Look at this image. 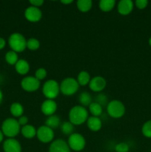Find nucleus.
Instances as JSON below:
<instances>
[{
  "mask_svg": "<svg viewBox=\"0 0 151 152\" xmlns=\"http://www.w3.org/2000/svg\"><path fill=\"white\" fill-rule=\"evenodd\" d=\"M60 125V118H59V117H58L57 115H55V114L48 117V118H47L45 121V126L50 128V129H53V130L55 129H57Z\"/></svg>",
  "mask_w": 151,
  "mask_h": 152,
  "instance_id": "22",
  "label": "nucleus"
},
{
  "mask_svg": "<svg viewBox=\"0 0 151 152\" xmlns=\"http://www.w3.org/2000/svg\"><path fill=\"white\" fill-rule=\"evenodd\" d=\"M3 139H4V134H3L2 132H1V130H0V143H1V142H2Z\"/></svg>",
  "mask_w": 151,
  "mask_h": 152,
  "instance_id": "38",
  "label": "nucleus"
},
{
  "mask_svg": "<svg viewBox=\"0 0 151 152\" xmlns=\"http://www.w3.org/2000/svg\"><path fill=\"white\" fill-rule=\"evenodd\" d=\"M5 61L7 63H8L10 65H15L16 62L19 61V56H18L17 53L13 50H9L6 53L5 56Z\"/></svg>",
  "mask_w": 151,
  "mask_h": 152,
  "instance_id": "26",
  "label": "nucleus"
},
{
  "mask_svg": "<svg viewBox=\"0 0 151 152\" xmlns=\"http://www.w3.org/2000/svg\"><path fill=\"white\" fill-rule=\"evenodd\" d=\"M1 132L4 136L8 138H14L21 132V126L17 120L14 118H7L3 121Z\"/></svg>",
  "mask_w": 151,
  "mask_h": 152,
  "instance_id": "2",
  "label": "nucleus"
},
{
  "mask_svg": "<svg viewBox=\"0 0 151 152\" xmlns=\"http://www.w3.org/2000/svg\"><path fill=\"white\" fill-rule=\"evenodd\" d=\"M21 86L25 91L33 92L39 88L40 81L35 77L28 76L22 79L21 81Z\"/></svg>",
  "mask_w": 151,
  "mask_h": 152,
  "instance_id": "9",
  "label": "nucleus"
},
{
  "mask_svg": "<svg viewBox=\"0 0 151 152\" xmlns=\"http://www.w3.org/2000/svg\"><path fill=\"white\" fill-rule=\"evenodd\" d=\"M93 1L91 0H78L76 2V6L78 10L83 13L88 12L91 9Z\"/></svg>",
  "mask_w": 151,
  "mask_h": 152,
  "instance_id": "25",
  "label": "nucleus"
},
{
  "mask_svg": "<svg viewBox=\"0 0 151 152\" xmlns=\"http://www.w3.org/2000/svg\"><path fill=\"white\" fill-rule=\"evenodd\" d=\"M36 130L37 129H36L33 126L28 124L21 128V133L26 139H32L36 136Z\"/></svg>",
  "mask_w": 151,
  "mask_h": 152,
  "instance_id": "18",
  "label": "nucleus"
},
{
  "mask_svg": "<svg viewBox=\"0 0 151 152\" xmlns=\"http://www.w3.org/2000/svg\"><path fill=\"white\" fill-rule=\"evenodd\" d=\"M69 120L73 126H80L88 119V111L85 107L81 105H75L69 111Z\"/></svg>",
  "mask_w": 151,
  "mask_h": 152,
  "instance_id": "1",
  "label": "nucleus"
},
{
  "mask_svg": "<svg viewBox=\"0 0 151 152\" xmlns=\"http://www.w3.org/2000/svg\"><path fill=\"white\" fill-rule=\"evenodd\" d=\"M4 152H22V145L15 138H7L3 143Z\"/></svg>",
  "mask_w": 151,
  "mask_h": 152,
  "instance_id": "13",
  "label": "nucleus"
},
{
  "mask_svg": "<svg viewBox=\"0 0 151 152\" xmlns=\"http://www.w3.org/2000/svg\"><path fill=\"white\" fill-rule=\"evenodd\" d=\"M149 45L151 46V37H150V38L149 39Z\"/></svg>",
  "mask_w": 151,
  "mask_h": 152,
  "instance_id": "40",
  "label": "nucleus"
},
{
  "mask_svg": "<svg viewBox=\"0 0 151 152\" xmlns=\"http://www.w3.org/2000/svg\"><path fill=\"white\" fill-rule=\"evenodd\" d=\"M130 147L126 142H119L115 146V151L116 152H129Z\"/></svg>",
  "mask_w": 151,
  "mask_h": 152,
  "instance_id": "32",
  "label": "nucleus"
},
{
  "mask_svg": "<svg viewBox=\"0 0 151 152\" xmlns=\"http://www.w3.org/2000/svg\"><path fill=\"white\" fill-rule=\"evenodd\" d=\"M125 111V106L123 102L118 99L111 100L107 105V112L113 118H121L124 115Z\"/></svg>",
  "mask_w": 151,
  "mask_h": 152,
  "instance_id": "4",
  "label": "nucleus"
},
{
  "mask_svg": "<svg viewBox=\"0 0 151 152\" xmlns=\"http://www.w3.org/2000/svg\"><path fill=\"white\" fill-rule=\"evenodd\" d=\"M29 2L31 4V6H33V7H41L44 4V1L43 0H30Z\"/></svg>",
  "mask_w": 151,
  "mask_h": 152,
  "instance_id": "35",
  "label": "nucleus"
},
{
  "mask_svg": "<svg viewBox=\"0 0 151 152\" xmlns=\"http://www.w3.org/2000/svg\"><path fill=\"white\" fill-rule=\"evenodd\" d=\"M2 100H3V93L2 91H1V89H0V104L2 102Z\"/></svg>",
  "mask_w": 151,
  "mask_h": 152,
  "instance_id": "39",
  "label": "nucleus"
},
{
  "mask_svg": "<svg viewBox=\"0 0 151 152\" xmlns=\"http://www.w3.org/2000/svg\"><path fill=\"white\" fill-rule=\"evenodd\" d=\"M60 128L62 134H64L69 135L70 136L72 134H73L74 126L70 121L64 122L60 126Z\"/></svg>",
  "mask_w": 151,
  "mask_h": 152,
  "instance_id": "27",
  "label": "nucleus"
},
{
  "mask_svg": "<svg viewBox=\"0 0 151 152\" xmlns=\"http://www.w3.org/2000/svg\"><path fill=\"white\" fill-rule=\"evenodd\" d=\"M88 108L89 112L92 114L93 117H99V116L102 115V112H103V107L96 102H92L88 106Z\"/></svg>",
  "mask_w": 151,
  "mask_h": 152,
  "instance_id": "24",
  "label": "nucleus"
},
{
  "mask_svg": "<svg viewBox=\"0 0 151 152\" xmlns=\"http://www.w3.org/2000/svg\"><path fill=\"white\" fill-rule=\"evenodd\" d=\"M90 80H91V78H90V74L85 71H82L79 72L76 79L79 86H85L87 85H89Z\"/></svg>",
  "mask_w": 151,
  "mask_h": 152,
  "instance_id": "20",
  "label": "nucleus"
},
{
  "mask_svg": "<svg viewBox=\"0 0 151 152\" xmlns=\"http://www.w3.org/2000/svg\"><path fill=\"white\" fill-rule=\"evenodd\" d=\"M47 70L44 69V68H39L36 71L35 77L38 80L41 81V80H44V79L47 77Z\"/></svg>",
  "mask_w": 151,
  "mask_h": 152,
  "instance_id": "31",
  "label": "nucleus"
},
{
  "mask_svg": "<svg viewBox=\"0 0 151 152\" xmlns=\"http://www.w3.org/2000/svg\"><path fill=\"white\" fill-rule=\"evenodd\" d=\"M40 42L36 38H30L27 40V48L30 50H36L39 48Z\"/></svg>",
  "mask_w": 151,
  "mask_h": 152,
  "instance_id": "28",
  "label": "nucleus"
},
{
  "mask_svg": "<svg viewBox=\"0 0 151 152\" xmlns=\"http://www.w3.org/2000/svg\"><path fill=\"white\" fill-rule=\"evenodd\" d=\"M6 45V41L4 39L0 37V50L4 48Z\"/></svg>",
  "mask_w": 151,
  "mask_h": 152,
  "instance_id": "36",
  "label": "nucleus"
},
{
  "mask_svg": "<svg viewBox=\"0 0 151 152\" xmlns=\"http://www.w3.org/2000/svg\"><path fill=\"white\" fill-rule=\"evenodd\" d=\"M78 101L81 104L80 105L83 107H87L93 102V98L90 93L87 91H83L78 96Z\"/></svg>",
  "mask_w": 151,
  "mask_h": 152,
  "instance_id": "19",
  "label": "nucleus"
},
{
  "mask_svg": "<svg viewBox=\"0 0 151 152\" xmlns=\"http://www.w3.org/2000/svg\"><path fill=\"white\" fill-rule=\"evenodd\" d=\"M48 152H70V148L66 141L58 139L50 143Z\"/></svg>",
  "mask_w": 151,
  "mask_h": 152,
  "instance_id": "12",
  "label": "nucleus"
},
{
  "mask_svg": "<svg viewBox=\"0 0 151 152\" xmlns=\"http://www.w3.org/2000/svg\"><path fill=\"white\" fill-rule=\"evenodd\" d=\"M36 137L40 142L43 143H48L53 142L55 134L53 129L47 126H41L36 130Z\"/></svg>",
  "mask_w": 151,
  "mask_h": 152,
  "instance_id": "8",
  "label": "nucleus"
},
{
  "mask_svg": "<svg viewBox=\"0 0 151 152\" xmlns=\"http://www.w3.org/2000/svg\"><path fill=\"white\" fill-rule=\"evenodd\" d=\"M142 134L147 138H151V120L144 123L142 128Z\"/></svg>",
  "mask_w": 151,
  "mask_h": 152,
  "instance_id": "29",
  "label": "nucleus"
},
{
  "mask_svg": "<svg viewBox=\"0 0 151 152\" xmlns=\"http://www.w3.org/2000/svg\"><path fill=\"white\" fill-rule=\"evenodd\" d=\"M25 17L29 22H37L41 20L42 17V12L39 7L30 6L25 9Z\"/></svg>",
  "mask_w": 151,
  "mask_h": 152,
  "instance_id": "10",
  "label": "nucleus"
},
{
  "mask_svg": "<svg viewBox=\"0 0 151 152\" xmlns=\"http://www.w3.org/2000/svg\"><path fill=\"white\" fill-rule=\"evenodd\" d=\"M133 7L134 3L132 0H121L118 1L117 5L118 12L123 16L130 14L133 10Z\"/></svg>",
  "mask_w": 151,
  "mask_h": 152,
  "instance_id": "15",
  "label": "nucleus"
},
{
  "mask_svg": "<svg viewBox=\"0 0 151 152\" xmlns=\"http://www.w3.org/2000/svg\"><path fill=\"white\" fill-rule=\"evenodd\" d=\"M60 87L55 80H48L42 86V94L47 99H54L59 96Z\"/></svg>",
  "mask_w": 151,
  "mask_h": 152,
  "instance_id": "6",
  "label": "nucleus"
},
{
  "mask_svg": "<svg viewBox=\"0 0 151 152\" xmlns=\"http://www.w3.org/2000/svg\"><path fill=\"white\" fill-rule=\"evenodd\" d=\"M94 102H97L99 105H102V107L105 105H107L108 104V98L106 96V94H99L95 98Z\"/></svg>",
  "mask_w": 151,
  "mask_h": 152,
  "instance_id": "30",
  "label": "nucleus"
},
{
  "mask_svg": "<svg viewBox=\"0 0 151 152\" xmlns=\"http://www.w3.org/2000/svg\"><path fill=\"white\" fill-rule=\"evenodd\" d=\"M15 69L20 75H25L30 71V64L25 59H19L15 65Z\"/></svg>",
  "mask_w": 151,
  "mask_h": 152,
  "instance_id": "17",
  "label": "nucleus"
},
{
  "mask_svg": "<svg viewBox=\"0 0 151 152\" xmlns=\"http://www.w3.org/2000/svg\"><path fill=\"white\" fill-rule=\"evenodd\" d=\"M68 144L70 150L75 151H81L86 145V140L84 136L79 133H73L68 137Z\"/></svg>",
  "mask_w": 151,
  "mask_h": 152,
  "instance_id": "7",
  "label": "nucleus"
},
{
  "mask_svg": "<svg viewBox=\"0 0 151 152\" xmlns=\"http://www.w3.org/2000/svg\"><path fill=\"white\" fill-rule=\"evenodd\" d=\"M135 4H136V7L142 10V9H144L147 6L148 1L147 0H136L135 1Z\"/></svg>",
  "mask_w": 151,
  "mask_h": 152,
  "instance_id": "33",
  "label": "nucleus"
},
{
  "mask_svg": "<svg viewBox=\"0 0 151 152\" xmlns=\"http://www.w3.org/2000/svg\"><path fill=\"white\" fill-rule=\"evenodd\" d=\"M115 5V0H101L99 3V8L104 12L110 11L114 8Z\"/></svg>",
  "mask_w": 151,
  "mask_h": 152,
  "instance_id": "23",
  "label": "nucleus"
},
{
  "mask_svg": "<svg viewBox=\"0 0 151 152\" xmlns=\"http://www.w3.org/2000/svg\"><path fill=\"white\" fill-rule=\"evenodd\" d=\"M60 91L65 96H72L76 93L79 88L78 82L73 77H67L61 82Z\"/></svg>",
  "mask_w": 151,
  "mask_h": 152,
  "instance_id": "5",
  "label": "nucleus"
},
{
  "mask_svg": "<svg viewBox=\"0 0 151 152\" xmlns=\"http://www.w3.org/2000/svg\"><path fill=\"white\" fill-rule=\"evenodd\" d=\"M107 86V81L102 76H96L90 80L89 83V88L94 92H101Z\"/></svg>",
  "mask_w": 151,
  "mask_h": 152,
  "instance_id": "11",
  "label": "nucleus"
},
{
  "mask_svg": "<svg viewBox=\"0 0 151 152\" xmlns=\"http://www.w3.org/2000/svg\"><path fill=\"white\" fill-rule=\"evenodd\" d=\"M57 108V103L54 99H46L41 104V111L44 115L50 117L55 114Z\"/></svg>",
  "mask_w": 151,
  "mask_h": 152,
  "instance_id": "14",
  "label": "nucleus"
},
{
  "mask_svg": "<svg viewBox=\"0 0 151 152\" xmlns=\"http://www.w3.org/2000/svg\"><path fill=\"white\" fill-rule=\"evenodd\" d=\"M18 123L20 125V126H25L26 125H28V118L26 116L22 115V117H19V120H18Z\"/></svg>",
  "mask_w": 151,
  "mask_h": 152,
  "instance_id": "34",
  "label": "nucleus"
},
{
  "mask_svg": "<svg viewBox=\"0 0 151 152\" xmlns=\"http://www.w3.org/2000/svg\"><path fill=\"white\" fill-rule=\"evenodd\" d=\"M61 2L64 4H71V3L73 2V0H62Z\"/></svg>",
  "mask_w": 151,
  "mask_h": 152,
  "instance_id": "37",
  "label": "nucleus"
},
{
  "mask_svg": "<svg viewBox=\"0 0 151 152\" xmlns=\"http://www.w3.org/2000/svg\"><path fill=\"white\" fill-rule=\"evenodd\" d=\"M8 45L11 50L20 53L27 48V39L20 33H13L9 37Z\"/></svg>",
  "mask_w": 151,
  "mask_h": 152,
  "instance_id": "3",
  "label": "nucleus"
},
{
  "mask_svg": "<svg viewBox=\"0 0 151 152\" xmlns=\"http://www.w3.org/2000/svg\"><path fill=\"white\" fill-rule=\"evenodd\" d=\"M87 126L92 132H99L102 127V122L99 117H88L87 120Z\"/></svg>",
  "mask_w": 151,
  "mask_h": 152,
  "instance_id": "16",
  "label": "nucleus"
},
{
  "mask_svg": "<svg viewBox=\"0 0 151 152\" xmlns=\"http://www.w3.org/2000/svg\"><path fill=\"white\" fill-rule=\"evenodd\" d=\"M10 111L14 117H20L23 115L24 107L19 102H13L10 105Z\"/></svg>",
  "mask_w": 151,
  "mask_h": 152,
  "instance_id": "21",
  "label": "nucleus"
}]
</instances>
